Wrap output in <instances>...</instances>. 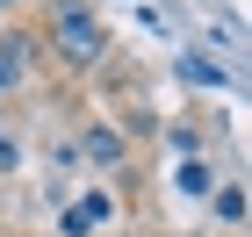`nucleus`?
I'll list each match as a JSON object with an SVG mask.
<instances>
[{
	"mask_svg": "<svg viewBox=\"0 0 252 237\" xmlns=\"http://www.w3.org/2000/svg\"><path fill=\"white\" fill-rule=\"evenodd\" d=\"M209 187H216V180H209V165H180V194H194V201H202Z\"/></svg>",
	"mask_w": 252,
	"mask_h": 237,
	"instance_id": "6",
	"label": "nucleus"
},
{
	"mask_svg": "<svg viewBox=\"0 0 252 237\" xmlns=\"http://www.w3.org/2000/svg\"><path fill=\"white\" fill-rule=\"evenodd\" d=\"M0 7H15V0H0Z\"/></svg>",
	"mask_w": 252,
	"mask_h": 237,
	"instance_id": "7",
	"label": "nucleus"
},
{
	"mask_svg": "<svg viewBox=\"0 0 252 237\" xmlns=\"http://www.w3.org/2000/svg\"><path fill=\"white\" fill-rule=\"evenodd\" d=\"M79 151L94 158V165H123V130H108V122H87V130H79Z\"/></svg>",
	"mask_w": 252,
	"mask_h": 237,
	"instance_id": "4",
	"label": "nucleus"
},
{
	"mask_svg": "<svg viewBox=\"0 0 252 237\" xmlns=\"http://www.w3.org/2000/svg\"><path fill=\"white\" fill-rule=\"evenodd\" d=\"M51 51L65 58V72H94L101 58H108V22L94 15V7H51Z\"/></svg>",
	"mask_w": 252,
	"mask_h": 237,
	"instance_id": "1",
	"label": "nucleus"
},
{
	"mask_svg": "<svg viewBox=\"0 0 252 237\" xmlns=\"http://www.w3.org/2000/svg\"><path fill=\"white\" fill-rule=\"evenodd\" d=\"M216 194V216L223 223H245V187H209Z\"/></svg>",
	"mask_w": 252,
	"mask_h": 237,
	"instance_id": "5",
	"label": "nucleus"
},
{
	"mask_svg": "<svg viewBox=\"0 0 252 237\" xmlns=\"http://www.w3.org/2000/svg\"><path fill=\"white\" fill-rule=\"evenodd\" d=\"M29 72H36V43L15 36V29H0V101L22 94V86H29Z\"/></svg>",
	"mask_w": 252,
	"mask_h": 237,
	"instance_id": "2",
	"label": "nucleus"
},
{
	"mask_svg": "<svg viewBox=\"0 0 252 237\" xmlns=\"http://www.w3.org/2000/svg\"><path fill=\"white\" fill-rule=\"evenodd\" d=\"M101 223H108V194H79V201H65V237H94Z\"/></svg>",
	"mask_w": 252,
	"mask_h": 237,
	"instance_id": "3",
	"label": "nucleus"
}]
</instances>
